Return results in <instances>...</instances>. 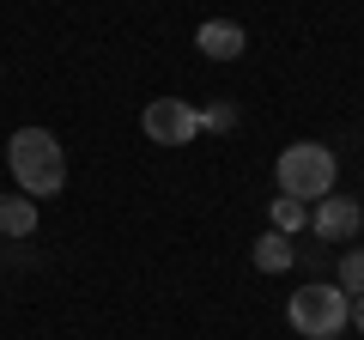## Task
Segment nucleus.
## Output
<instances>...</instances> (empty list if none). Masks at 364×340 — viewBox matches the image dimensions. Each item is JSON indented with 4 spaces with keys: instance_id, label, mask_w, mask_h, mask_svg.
<instances>
[{
    "instance_id": "f257e3e1",
    "label": "nucleus",
    "mask_w": 364,
    "mask_h": 340,
    "mask_svg": "<svg viewBox=\"0 0 364 340\" xmlns=\"http://www.w3.org/2000/svg\"><path fill=\"white\" fill-rule=\"evenodd\" d=\"M6 164H13V183L18 195L43 201V195H61L67 188V152L49 128H18L6 140Z\"/></svg>"
},
{
    "instance_id": "f03ea898",
    "label": "nucleus",
    "mask_w": 364,
    "mask_h": 340,
    "mask_svg": "<svg viewBox=\"0 0 364 340\" xmlns=\"http://www.w3.org/2000/svg\"><path fill=\"white\" fill-rule=\"evenodd\" d=\"M273 176H279V195H291V201H304V207H316L322 195H334L340 164H334V152H328V146L298 140V146H286V152H279Z\"/></svg>"
},
{
    "instance_id": "7ed1b4c3",
    "label": "nucleus",
    "mask_w": 364,
    "mask_h": 340,
    "mask_svg": "<svg viewBox=\"0 0 364 340\" xmlns=\"http://www.w3.org/2000/svg\"><path fill=\"white\" fill-rule=\"evenodd\" d=\"M286 316H291V328H298L304 340H340L352 328V298L340 286H328V280H316V286L291 292Z\"/></svg>"
},
{
    "instance_id": "20e7f679",
    "label": "nucleus",
    "mask_w": 364,
    "mask_h": 340,
    "mask_svg": "<svg viewBox=\"0 0 364 340\" xmlns=\"http://www.w3.org/2000/svg\"><path fill=\"white\" fill-rule=\"evenodd\" d=\"M140 128H146V140H158V146H188L200 134V110L182 104V97H152V104L140 110Z\"/></svg>"
},
{
    "instance_id": "39448f33",
    "label": "nucleus",
    "mask_w": 364,
    "mask_h": 340,
    "mask_svg": "<svg viewBox=\"0 0 364 340\" xmlns=\"http://www.w3.org/2000/svg\"><path fill=\"white\" fill-rule=\"evenodd\" d=\"M358 225H364V213H358V201H352V195H322L310 207V231L322 237V243H352Z\"/></svg>"
},
{
    "instance_id": "423d86ee",
    "label": "nucleus",
    "mask_w": 364,
    "mask_h": 340,
    "mask_svg": "<svg viewBox=\"0 0 364 340\" xmlns=\"http://www.w3.org/2000/svg\"><path fill=\"white\" fill-rule=\"evenodd\" d=\"M195 49L207 55V61H237V55L249 49V37H243L237 18H207V25L195 31Z\"/></svg>"
},
{
    "instance_id": "0eeeda50",
    "label": "nucleus",
    "mask_w": 364,
    "mask_h": 340,
    "mask_svg": "<svg viewBox=\"0 0 364 340\" xmlns=\"http://www.w3.org/2000/svg\"><path fill=\"white\" fill-rule=\"evenodd\" d=\"M291 262H298V249H291L286 231H261L255 237V267H261V274H286Z\"/></svg>"
},
{
    "instance_id": "6e6552de",
    "label": "nucleus",
    "mask_w": 364,
    "mask_h": 340,
    "mask_svg": "<svg viewBox=\"0 0 364 340\" xmlns=\"http://www.w3.org/2000/svg\"><path fill=\"white\" fill-rule=\"evenodd\" d=\"M37 231V201L31 195H0V237H31Z\"/></svg>"
},
{
    "instance_id": "1a4fd4ad",
    "label": "nucleus",
    "mask_w": 364,
    "mask_h": 340,
    "mask_svg": "<svg viewBox=\"0 0 364 340\" xmlns=\"http://www.w3.org/2000/svg\"><path fill=\"white\" fill-rule=\"evenodd\" d=\"M298 225H310V207H304V201H291V195H279L273 201V231H298Z\"/></svg>"
},
{
    "instance_id": "9d476101",
    "label": "nucleus",
    "mask_w": 364,
    "mask_h": 340,
    "mask_svg": "<svg viewBox=\"0 0 364 340\" xmlns=\"http://www.w3.org/2000/svg\"><path fill=\"white\" fill-rule=\"evenodd\" d=\"M340 292H364V249L340 255Z\"/></svg>"
},
{
    "instance_id": "9b49d317",
    "label": "nucleus",
    "mask_w": 364,
    "mask_h": 340,
    "mask_svg": "<svg viewBox=\"0 0 364 340\" xmlns=\"http://www.w3.org/2000/svg\"><path fill=\"white\" fill-rule=\"evenodd\" d=\"M231 122H237V110L219 104V110H207V116H200V128H231Z\"/></svg>"
},
{
    "instance_id": "f8f14e48",
    "label": "nucleus",
    "mask_w": 364,
    "mask_h": 340,
    "mask_svg": "<svg viewBox=\"0 0 364 340\" xmlns=\"http://www.w3.org/2000/svg\"><path fill=\"white\" fill-rule=\"evenodd\" d=\"M352 322H358V334H364V292L352 298Z\"/></svg>"
},
{
    "instance_id": "ddd939ff",
    "label": "nucleus",
    "mask_w": 364,
    "mask_h": 340,
    "mask_svg": "<svg viewBox=\"0 0 364 340\" xmlns=\"http://www.w3.org/2000/svg\"><path fill=\"white\" fill-rule=\"evenodd\" d=\"M358 213H364V201H358Z\"/></svg>"
}]
</instances>
